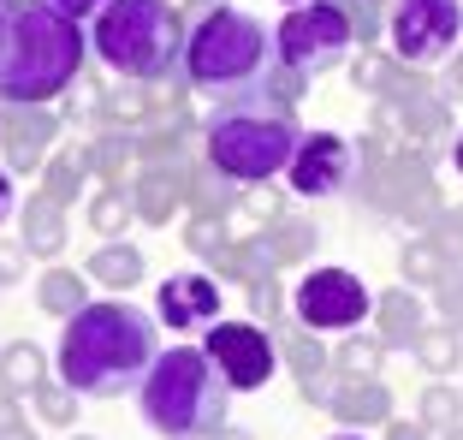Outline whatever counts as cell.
Wrapping results in <instances>:
<instances>
[{
	"label": "cell",
	"mask_w": 463,
	"mask_h": 440,
	"mask_svg": "<svg viewBox=\"0 0 463 440\" xmlns=\"http://www.w3.org/2000/svg\"><path fill=\"white\" fill-rule=\"evenodd\" d=\"M155 358H161L155 321L125 298L83 303L78 316H66V333H60V381L78 399H119L143 387Z\"/></svg>",
	"instance_id": "cell-1"
},
{
	"label": "cell",
	"mask_w": 463,
	"mask_h": 440,
	"mask_svg": "<svg viewBox=\"0 0 463 440\" xmlns=\"http://www.w3.org/2000/svg\"><path fill=\"white\" fill-rule=\"evenodd\" d=\"M83 72V24L54 0H0V101H54Z\"/></svg>",
	"instance_id": "cell-2"
},
{
	"label": "cell",
	"mask_w": 463,
	"mask_h": 440,
	"mask_svg": "<svg viewBox=\"0 0 463 440\" xmlns=\"http://www.w3.org/2000/svg\"><path fill=\"white\" fill-rule=\"evenodd\" d=\"M298 108L273 96H232L208 113L203 125V149L208 167L226 173L238 185H273L291 167V149H298Z\"/></svg>",
	"instance_id": "cell-3"
},
{
	"label": "cell",
	"mask_w": 463,
	"mask_h": 440,
	"mask_svg": "<svg viewBox=\"0 0 463 440\" xmlns=\"http://www.w3.org/2000/svg\"><path fill=\"white\" fill-rule=\"evenodd\" d=\"M273 30L261 18L238 13V6H208L191 30H184V83L203 96H256L273 72Z\"/></svg>",
	"instance_id": "cell-4"
},
{
	"label": "cell",
	"mask_w": 463,
	"mask_h": 440,
	"mask_svg": "<svg viewBox=\"0 0 463 440\" xmlns=\"http://www.w3.org/2000/svg\"><path fill=\"white\" fill-rule=\"evenodd\" d=\"M226 399L232 387L214 369L203 345H173L149 363L143 387H137V405H143V423L166 440H208L226 423Z\"/></svg>",
	"instance_id": "cell-5"
},
{
	"label": "cell",
	"mask_w": 463,
	"mask_h": 440,
	"mask_svg": "<svg viewBox=\"0 0 463 440\" xmlns=\"http://www.w3.org/2000/svg\"><path fill=\"white\" fill-rule=\"evenodd\" d=\"M90 48L131 83H161L184 60V18L173 0H108L90 18Z\"/></svg>",
	"instance_id": "cell-6"
},
{
	"label": "cell",
	"mask_w": 463,
	"mask_h": 440,
	"mask_svg": "<svg viewBox=\"0 0 463 440\" xmlns=\"http://www.w3.org/2000/svg\"><path fill=\"white\" fill-rule=\"evenodd\" d=\"M351 48H356V30H351L345 0H309V6H291V13L279 18V30H273V54L286 60V66L309 72V78L345 66Z\"/></svg>",
	"instance_id": "cell-7"
},
{
	"label": "cell",
	"mask_w": 463,
	"mask_h": 440,
	"mask_svg": "<svg viewBox=\"0 0 463 440\" xmlns=\"http://www.w3.org/2000/svg\"><path fill=\"white\" fill-rule=\"evenodd\" d=\"M386 30H392L398 66H434L463 36V0H398Z\"/></svg>",
	"instance_id": "cell-8"
},
{
	"label": "cell",
	"mask_w": 463,
	"mask_h": 440,
	"mask_svg": "<svg viewBox=\"0 0 463 440\" xmlns=\"http://www.w3.org/2000/svg\"><path fill=\"white\" fill-rule=\"evenodd\" d=\"M291 310H298V321L309 333H345V328H363L374 303H368V286L351 268H309L298 280Z\"/></svg>",
	"instance_id": "cell-9"
},
{
	"label": "cell",
	"mask_w": 463,
	"mask_h": 440,
	"mask_svg": "<svg viewBox=\"0 0 463 440\" xmlns=\"http://www.w3.org/2000/svg\"><path fill=\"white\" fill-rule=\"evenodd\" d=\"M203 351L214 358V369L226 375L232 393H256V387H268L273 363H279L273 340L256 328V321H214V328L203 333Z\"/></svg>",
	"instance_id": "cell-10"
},
{
	"label": "cell",
	"mask_w": 463,
	"mask_h": 440,
	"mask_svg": "<svg viewBox=\"0 0 463 440\" xmlns=\"http://www.w3.org/2000/svg\"><path fill=\"white\" fill-rule=\"evenodd\" d=\"M351 173H356V149L339 131H303L298 149H291V167H286L298 196H333L351 185Z\"/></svg>",
	"instance_id": "cell-11"
},
{
	"label": "cell",
	"mask_w": 463,
	"mask_h": 440,
	"mask_svg": "<svg viewBox=\"0 0 463 440\" xmlns=\"http://www.w3.org/2000/svg\"><path fill=\"white\" fill-rule=\"evenodd\" d=\"M60 138V113L48 101H0V149L6 173H36Z\"/></svg>",
	"instance_id": "cell-12"
},
{
	"label": "cell",
	"mask_w": 463,
	"mask_h": 440,
	"mask_svg": "<svg viewBox=\"0 0 463 440\" xmlns=\"http://www.w3.org/2000/svg\"><path fill=\"white\" fill-rule=\"evenodd\" d=\"M155 316H161L173 333L214 328V321H220L214 274H173V280H161V292H155Z\"/></svg>",
	"instance_id": "cell-13"
},
{
	"label": "cell",
	"mask_w": 463,
	"mask_h": 440,
	"mask_svg": "<svg viewBox=\"0 0 463 440\" xmlns=\"http://www.w3.org/2000/svg\"><path fill=\"white\" fill-rule=\"evenodd\" d=\"M184 179H191V167H143V179L131 185V208L137 220H149V226H166L173 208L184 203Z\"/></svg>",
	"instance_id": "cell-14"
},
{
	"label": "cell",
	"mask_w": 463,
	"mask_h": 440,
	"mask_svg": "<svg viewBox=\"0 0 463 440\" xmlns=\"http://www.w3.org/2000/svg\"><path fill=\"white\" fill-rule=\"evenodd\" d=\"M333 416H339L345 428H368V423H392V387L374 375V381H351L345 375L339 387H333Z\"/></svg>",
	"instance_id": "cell-15"
},
{
	"label": "cell",
	"mask_w": 463,
	"mask_h": 440,
	"mask_svg": "<svg viewBox=\"0 0 463 440\" xmlns=\"http://www.w3.org/2000/svg\"><path fill=\"white\" fill-rule=\"evenodd\" d=\"M24 250L30 256H60L66 250V203L30 196L24 203Z\"/></svg>",
	"instance_id": "cell-16"
},
{
	"label": "cell",
	"mask_w": 463,
	"mask_h": 440,
	"mask_svg": "<svg viewBox=\"0 0 463 440\" xmlns=\"http://www.w3.org/2000/svg\"><path fill=\"white\" fill-rule=\"evenodd\" d=\"M256 244H261V256L273 262V268H286V262H303L315 250V220H303V215H279L273 226H261L256 233Z\"/></svg>",
	"instance_id": "cell-17"
},
{
	"label": "cell",
	"mask_w": 463,
	"mask_h": 440,
	"mask_svg": "<svg viewBox=\"0 0 463 440\" xmlns=\"http://www.w3.org/2000/svg\"><path fill=\"white\" fill-rule=\"evenodd\" d=\"M374 328H381L386 345H416V333H422V303H416V292H386V298H374Z\"/></svg>",
	"instance_id": "cell-18"
},
{
	"label": "cell",
	"mask_w": 463,
	"mask_h": 440,
	"mask_svg": "<svg viewBox=\"0 0 463 440\" xmlns=\"http://www.w3.org/2000/svg\"><path fill=\"white\" fill-rule=\"evenodd\" d=\"M96 167H90V143H66V149L48 161V173H42V196H54V203H71V196L83 191V179H90Z\"/></svg>",
	"instance_id": "cell-19"
},
{
	"label": "cell",
	"mask_w": 463,
	"mask_h": 440,
	"mask_svg": "<svg viewBox=\"0 0 463 440\" xmlns=\"http://www.w3.org/2000/svg\"><path fill=\"white\" fill-rule=\"evenodd\" d=\"M90 280H96V286H113V292L137 286V280H143V250H137V244H119V238H113V244H101L96 256H90Z\"/></svg>",
	"instance_id": "cell-20"
},
{
	"label": "cell",
	"mask_w": 463,
	"mask_h": 440,
	"mask_svg": "<svg viewBox=\"0 0 463 440\" xmlns=\"http://www.w3.org/2000/svg\"><path fill=\"white\" fill-rule=\"evenodd\" d=\"M410 351H416V363H422V369L434 375V381H446V375L463 363V333L451 328V321H446V328H422Z\"/></svg>",
	"instance_id": "cell-21"
},
{
	"label": "cell",
	"mask_w": 463,
	"mask_h": 440,
	"mask_svg": "<svg viewBox=\"0 0 463 440\" xmlns=\"http://www.w3.org/2000/svg\"><path fill=\"white\" fill-rule=\"evenodd\" d=\"M184 196L196 203V215H214V220H226L232 208L244 203V196H238V179H226V173H214V167L191 173V179H184Z\"/></svg>",
	"instance_id": "cell-22"
},
{
	"label": "cell",
	"mask_w": 463,
	"mask_h": 440,
	"mask_svg": "<svg viewBox=\"0 0 463 440\" xmlns=\"http://www.w3.org/2000/svg\"><path fill=\"white\" fill-rule=\"evenodd\" d=\"M42 381H48V363H42V351L30 340H13L6 351H0V387H13L18 399H24V393H36Z\"/></svg>",
	"instance_id": "cell-23"
},
{
	"label": "cell",
	"mask_w": 463,
	"mask_h": 440,
	"mask_svg": "<svg viewBox=\"0 0 463 440\" xmlns=\"http://www.w3.org/2000/svg\"><path fill=\"white\" fill-rule=\"evenodd\" d=\"M36 303L48 310V316H60V321L78 316L83 303H90V298H83V274H71V268H48V274L36 280Z\"/></svg>",
	"instance_id": "cell-24"
},
{
	"label": "cell",
	"mask_w": 463,
	"mask_h": 440,
	"mask_svg": "<svg viewBox=\"0 0 463 440\" xmlns=\"http://www.w3.org/2000/svg\"><path fill=\"white\" fill-rule=\"evenodd\" d=\"M398 268H404L410 286H439V280L451 274V256L434 244V238H410L404 256H398Z\"/></svg>",
	"instance_id": "cell-25"
},
{
	"label": "cell",
	"mask_w": 463,
	"mask_h": 440,
	"mask_svg": "<svg viewBox=\"0 0 463 440\" xmlns=\"http://www.w3.org/2000/svg\"><path fill=\"white\" fill-rule=\"evenodd\" d=\"M333 363H339L351 381H374L381 363H386V340H381V333H374V340H368V333H351V340L339 345V358H333Z\"/></svg>",
	"instance_id": "cell-26"
},
{
	"label": "cell",
	"mask_w": 463,
	"mask_h": 440,
	"mask_svg": "<svg viewBox=\"0 0 463 440\" xmlns=\"http://www.w3.org/2000/svg\"><path fill=\"white\" fill-rule=\"evenodd\" d=\"M131 191L125 185H108V191H96V203H90V226H96L101 238H119L125 226H131Z\"/></svg>",
	"instance_id": "cell-27"
},
{
	"label": "cell",
	"mask_w": 463,
	"mask_h": 440,
	"mask_svg": "<svg viewBox=\"0 0 463 440\" xmlns=\"http://www.w3.org/2000/svg\"><path fill=\"white\" fill-rule=\"evenodd\" d=\"M131 155H137V143L125 138V131H101V138L90 143V167H96L108 185H125V167H131Z\"/></svg>",
	"instance_id": "cell-28"
},
{
	"label": "cell",
	"mask_w": 463,
	"mask_h": 440,
	"mask_svg": "<svg viewBox=\"0 0 463 440\" xmlns=\"http://www.w3.org/2000/svg\"><path fill=\"white\" fill-rule=\"evenodd\" d=\"M101 113H108L113 125H143L155 113V90H149V83H131V78H125V90H113Z\"/></svg>",
	"instance_id": "cell-29"
},
{
	"label": "cell",
	"mask_w": 463,
	"mask_h": 440,
	"mask_svg": "<svg viewBox=\"0 0 463 440\" xmlns=\"http://www.w3.org/2000/svg\"><path fill=\"white\" fill-rule=\"evenodd\" d=\"M416 423H428V428H458L463 423V399L451 393L446 381H434L422 393V405H416Z\"/></svg>",
	"instance_id": "cell-30"
},
{
	"label": "cell",
	"mask_w": 463,
	"mask_h": 440,
	"mask_svg": "<svg viewBox=\"0 0 463 440\" xmlns=\"http://www.w3.org/2000/svg\"><path fill=\"white\" fill-rule=\"evenodd\" d=\"M101 108H108V90H101L90 72H78V83H71L66 101H60V120H96Z\"/></svg>",
	"instance_id": "cell-31"
},
{
	"label": "cell",
	"mask_w": 463,
	"mask_h": 440,
	"mask_svg": "<svg viewBox=\"0 0 463 440\" xmlns=\"http://www.w3.org/2000/svg\"><path fill=\"white\" fill-rule=\"evenodd\" d=\"M36 411L48 416L54 428H71V423H78V393H71V387L42 381V387H36Z\"/></svg>",
	"instance_id": "cell-32"
},
{
	"label": "cell",
	"mask_w": 463,
	"mask_h": 440,
	"mask_svg": "<svg viewBox=\"0 0 463 440\" xmlns=\"http://www.w3.org/2000/svg\"><path fill=\"white\" fill-rule=\"evenodd\" d=\"M286 363L298 369V381H303V375H321V369H327V351H321L309 333H286Z\"/></svg>",
	"instance_id": "cell-33"
},
{
	"label": "cell",
	"mask_w": 463,
	"mask_h": 440,
	"mask_svg": "<svg viewBox=\"0 0 463 440\" xmlns=\"http://www.w3.org/2000/svg\"><path fill=\"white\" fill-rule=\"evenodd\" d=\"M392 78H398V66L386 54H363V60H356V90H368V96H386Z\"/></svg>",
	"instance_id": "cell-34"
},
{
	"label": "cell",
	"mask_w": 463,
	"mask_h": 440,
	"mask_svg": "<svg viewBox=\"0 0 463 440\" xmlns=\"http://www.w3.org/2000/svg\"><path fill=\"white\" fill-rule=\"evenodd\" d=\"M220 226H226V220H214V215H196L191 226H184V244H191L196 256H214V250L226 244V238H220Z\"/></svg>",
	"instance_id": "cell-35"
},
{
	"label": "cell",
	"mask_w": 463,
	"mask_h": 440,
	"mask_svg": "<svg viewBox=\"0 0 463 440\" xmlns=\"http://www.w3.org/2000/svg\"><path fill=\"white\" fill-rule=\"evenodd\" d=\"M250 292V310H256L261 321H279V310H286V292H279V280H256V286H244Z\"/></svg>",
	"instance_id": "cell-36"
},
{
	"label": "cell",
	"mask_w": 463,
	"mask_h": 440,
	"mask_svg": "<svg viewBox=\"0 0 463 440\" xmlns=\"http://www.w3.org/2000/svg\"><path fill=\"white\" fill-rule=\"evenodd\" d=\"M434 298H439V316L458 328V321H463V274H458V268H451V274L434 286Z\"/></svg>",
	"instance_id": "cell-37"
},
{
	"label": "cell",
	"mask_w": 463,
	"mask_h": 440,
	"mask_svg": "<svg viewBox=\"0 0 463 440\" xmlns=\"http://www.w3.org/2000/svg\"><path fill=\"white\" fill-rule=\"evenodd\" d=\"M244 208L256 220H279V215H286V196H279V191H261V185H256V191L244 196Z\"/></svg>",
	"instance_id": "cell-38"
},
{
	"label": "cell",
	"mask_w": 463,
	"mask_h": 440,
	"mask_svg": "<svg viewBox=\"0 0 463 440\" xmlns=\"http://www.w3.org/2000/svg\"><path fill=\"white\" fill-rule=\"evenodd\" d=\"M333 387H339V381H321V375H303V399H309V405H333Z\"/></svg>",
	"instance_id": "cell-39"
},
{
	"label": "cell",
	"mask_w": 463,
	"mask_h": 440,
	"mask_svg": "<svg viewBox=\"0 0 463 440\" xmlns=\"http://www.w3.org/2000/svg\"><path fill=\"white\" fill-rule=\"evenodd\" d=\"M18 268H24V244H0V286H6Z\"/></svg>",
	"instance_id": "cell-40"
},
{
	"label": "cell",
	"mask_w": 463,
	"mask_h": 440,
	"mask_svg": "<svg viewBox=\"0 0 463 440\" xmlns=\"http://www.w3.org/2000/svg\"><path fill=\"white\" fill-rule=\"evenodd\" d=\"M54 6H60L66 18H78V24H83V18H96L101 6H108V0H54Z\"/></svg>",
	"instance_id": "cell-41"
},
{
	"label": "cell",
	"mask_w": 463,
	"mask_h": 440,
	"mask_svg": "<svg viewBox=\"0 0 463 440\" xmlns=\"http://www.w3.org/2000/svg\"><path fill=\"white\" fill-rule=\"evenodd\" d=\"M13 423H24V411H18V393H13V387H0V428H13Z\"/></svg>",
	"instance_id": "cell-42"
},
{
	"label": "cell",
	"mask_w": 463,
	"mask_h": 440,
	"mask_svg": "<svg viewBox=\"0 0 463 440\" xmlns=\"http://www.w3.org/2000/svg\"><path fill=\"white\" fill-rule=\"evenodd\" d=\"M386 440H428V423H386Z\"/></svg>",
	"instance_id": "cell-43"
},
{
	"label": "cell",
	"mask_w": 463,
	"mask_h": 440,
	"mask_svg": "<svg viewBox=\"0 0 463 440\" xmlns=\"http://www.w3.org/2000/svg\"><path fill=\"white\" fill-rule=\"evenodd\" d=\"M13 215V173H0V220Z\"/></svg>",
	"instance_id": "cell-44"
},
{
	"label": "cell",
	"mask_w": 463,
	"mask_h": 440,
	"mask_svg": "<svg viewBox=\"0 0 463 440\" xmlns=\"http://www.w3.org/2000/svg\"><path fill=\"white\" fill-rule=\"evenodd\" d=\"M446 90H451V96H463V54L451 60V72H446Z\"/></svg>",
	"instance_id": "cell-45"
},
{
	"label": "cell",
	"mask_w": 463,
	"mask_h": 440,
	"mask_svg": "<svg viewBox=\"0 0 463 440\" xmlns=\"http://www.w3.org/2000/svg\"><path fill=\"white\" fill-rule=\"evenodd\" d=\"M0 440H36V428H30V423H13V428H0Z\"/></svg>",
	"instance_id": "cell-46"
},
{
	"label": "cell",
	"mask_w": 463,
	"mask_h": 440,
	"mask_svg": "<svg viewBox=\"0 0 463 440\" xmlns=\"http://www.w3.org/2000/svg\"><path fill=\"white\" fill-rule=\"evenodd\" d=\"M208 440H250V428H232V423H220V428H214Z\"/></svg>",
	"instance_id": "cell-47"
},
{
	"label": "cell",
	"mask_w": 463,
	"mask_h": 440,
	"mask_svg": "<svg viewBox=\"0 0 463 440\" xmlns=\"http://www.w3.org/2000/svg\"><path fill=\"white\" fill-rule=\"evenodd\" d=\"M451 167H458V173H463V131H458V138H451Z\"/></svg>",
	"instance_id": "cell-48"
},
{
	"label": "cell",
	"mask_w": 463,
	"mask_h": 440,
	"mask_svg": "<svg viewBox=\"0 0 463 440\" xmlns=\"http://www.w3.org/2000/svg\"><path fill=\"white\" fill-rule=\"evenodd\" d=\"M446 440H463V423H458V428H446Z\"/></svg>",
	"instance_id": "cell-49"
},
{
	"label": "cell",
	"mask_w": 463,
	"mask_h": 440,
	"mask_svg": "<svg viewBox=\"0 0 463 440\" xmlns=\"http://www.w3.org/2000/svg\"><path fill=\"white\" fill-rule=\"evenodd\" d=\"M333 440H363V435H333Z\"/></svg>",
	"instance_id": "cell-50"
},
{
	"label": "cell",
	"mask_w": 463,
	"mask_h": 440,
	"mask_svg": "<svg viewBox=\"0 0 463 440\" xmlns=\"http://www.w3.org/2000/svg\"><path fill=\"white\" fill-rule=\"evenodd\" d=\"M291 6H309V0H291Z\"/></svg>",
	"instance_id": "cell-51"
},
{
	"label": "cell",
	"mask_w": 463,
	"mask_h": 440,
	"mask_svg": "<svg viewBox=\"0 0 463 440\" xmlns=\"http://www.w3.org/2000/svg\"><path fill=\"white\" fill-rule=\"evenodd\" d=\"M458 215H463V208H458Z\"/></svg>",
	"instance_id": "cell-52"
},
{
	"label": "cell",
	"mask_w": 463,
	"mask_h": 440,
	"mask_svg": "<svg viewBox=\"0 0 463 440\" xmlns=\"http://www.w3.org/2000/svg\"><path fill=\"white\" fill-rule=\"evenodd\" d=\"M83 440H90V435H83Z\"/></svg>",
	"instance_id": "cell-53"
}]
</instances>
